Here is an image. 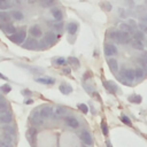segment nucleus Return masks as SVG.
Masks as SVG:
<instances>
[{"mask_svg": "<svg viewBox=\"0 0 147 147\" xmlns=\"http://www.w3.org/2000/svg\"><path fill=\"white\" fill-rule=\"evenodd\" d=\"M8 39L16 45H22L24 42V40L26 39V28L25 26L20 28L15 33L8 36Z\"/></svg>", "mask_w": 147, "mask_h": 147, "instance_id": "nucleus-1", "label": "nucleus"}, {"mask_svg": "<svg viewBox=\"0 0 147 147\" xmlns=\"http://www.w3.org/2000/svg\"><path fill=\"white\" fill-rule=\"evenodd\" d=\"M119 80L125 84V85H131V83L134 80V69H130V68H126V69H123L121 71V75H119Z\"/></svg>", "mask_w": 147, "mask_h": 147, "instance_id": "nucleus-2", "label": "nucleus"}, {"mask_svg": "<svg viewBox=\"0 0 147 147\" xmlns=\"http://www.w3.org/2000/svg\"><path fill=\"white\" fill-rule=\"evenodd\" d=\"M22 47H23V48H25V49L34 51V49L39 48V41L37 40V38L29 37L28 39H25V40H24V42L22 44Z\"/></svg>", "mask_w": 147, "mask_h": 147, "instance_id": "nucleus-3", "label": "nucleus"}, {"mask_svg": "<svg viewBox=\"0 0 147 147\" xmlns=\"http://www.w3.org/2000/svg\"><path fill=\"white\" fill-rule=\"evenodd\" d=\"M130 40H131V36H130L129 32L118 30V36H117V41L116 42H118V44H127Z\"/></svg>", "mask_w": 147, "mask_h": 147, "instance_id": "nucleus-4", "label": "nucleus"}, {"mask_svg": "<svg viewBox=\"0 0 147 147\" xmlns=\"http://www.w3.org/2000/svg\"><path fill=\"white\" fill-rule=\"evenodd\" d=\"M30 122H31V124L37 125V126H39V125H41V124H42L41 117H40L39 113L37 111V109H34V110L31 113V115H30Z\"/></svg>", "mask_w": 147, "mask_h": 147, "instance_id": "nucleus-5", "label": "nucleus"}, {"mask_svg": "<svg viewBox=\"0 0 147 147\" xmlns=\"http://www.w3.org/2000/svg\"><path fill=\"white\" fill-rule=\"evenodd\" d=\"M0 29L7 34V36H10L13 33L16 32V28L11 24V23H3V24H0Z\"/></svg>", "mask_w": 147, "mask_h": 147, "instance_id": "nucleus-6", "label": "nucleus"}, {"mask_svg": "<svg viewBox=\"0 0 147 147\" xmlns=\"http://www.w3.org/2000/svg\"><path fill=\"white\" fill-rule=\"evenodd\" d=\"M80 140L85 144V145H87V146H91L92 144H93V139H92V136H91V133L88 132V131H86V130H84V131H82V133H80Z\"/></svg>", "mask_w": 147, "mask_h": 147, "instance_id": "nucleus-7", "label": "nucleus"}, {"mask_svg": "<svg viewBox=\"0 0 147 147\" xmlns=\"http://www.w3.org/2000/svg\"><path fill=\"white\" fill-rule=\"evenodd\" d=\"M53 113H54L53 107H51V106H44L41 108V110L39 111V115H40L41 118H49Z\"/></svg>", "mask_w": 147, "mask_h": 147, "instance_id": "nucleus-8", "label": "nucleus"}, {"mask_svg": "<svg viewBox=\"0 0 147 147\" xmlns=\"http://www.w3.org/2000/svg\"><path fill=\"white\" fill-rule=\"evenodd\" d=\"M105 54L107 56H114L117 54V47L114 44H106L105 45Z\"/></svg>", "mask_w": 147, "mask_h": 147, "instance_id": "nucleus-9", "label": "nucleus"}, {"mask_svg": "<svg viewBox=\"0 0 147 147\" xmlns=\"http://www.w3.org/2000/svg\"><path fill=\"white\" fill-rule=\"evenodd\" d=\"M29 33L33 38H39V37L42 36V31H41V28L39 25H32L29 29Z\"/></svg>", "mask_w": 147, "mask_h": 147, "instance_id": "nucleus-10", "label": "nucleus"}, {"mask_svg": "<svg viewBox=\"0 0 147 147\" xmlns=\"http://www.w3.org/2000/svg\"><path fill=\"white\" fill-rule=\"evenodd\" d=\"M44 39L46 40V42H47L49 46H52V45H54V44L56 42V34H55V32H53V31H48V32H46Z\"/></svg>", "mask_w": 147, "mask_h": 147, "instance_id": "nucleus-11", "label": "nucleus"}, {"mask_svg": "<svg viewBox=\"0 0 147 147\" xmlns=\"http://www.w3.org/2000/svg\"><path fill=\"white\" fill-rule=\"evenodd\" d=\"M64 123H65L67 126H69V127H71V129H77V127L79 126L78 119L75 118V117H71V116L67 117V118L64 119Z\"/></svg>", "mask_w": 147, "mask_h": 147, "instance_id": "nucleus-12", "label": "nucleus"}, {"mask_svg": "<svg viewBox=\"0 0 147 147\" xmlns=\"http://www.w3.org/2000/svg\"><path fill=\"white\" fill-rule=\"evenodd\" d=\"M51 14H52V16H53V18H54V21H55V22H61V21H62V18H63L62 10H61V9H59V8H52Z\"/></svg>", "mask_w": 147, "mask_h": 147, "instance_id": "nucleus-13", "label": "nucleus"}, {"mask_svg": "<svg viewBox=\"0 0 147 147\" xmlns=\"http://www.w3.org/2000/svg\"><path fill=\"white\" fill-rule=\"evenodd\" d=\"M11 122V114L9 111L0 113V123L1 124H9Z\"/></svg>", "mask_w": 147, "mask_h": 147, "instance_id": "nucleus-14", "label": "nucleus"}, {"mask_svg": "<svg viewBox=\"0 0 147 147\" xmlns=\"http://www.w3.org/2000/svg\"><path fill=\"white\" fill-rule=\"evenodd\" d=\"M103 86H105V88H106L108 92H110V93H116V92H117V85H116L114 82H109V80L103 82Z\"/></svg>", "mask_w": 147, "mask_h": 147, "instance_id": "nucleus-15", "label": "nucleus"}, {"mask_svg": "<svg viewBox=\"0 0 147 147\" xmlns=\"http://www.w3.org/2000/svg\"><path fill=\"white\" fill-rule=\"evenodd\" d=\"M108 67L113 72H117L118 71V63H117L116 59H114V57L108 59Z\"/></svg>", "mask_w": 147, "mask_h": 147, "instance_id": "nucleus-16", "label": "nucleus"}, {"mask_svg": "<svg viewBox=\"0 0 147 147\" xmlns=\"http://www.w3.org/2000/svg\"><path fill=\"white\" fill-rule=\"evenodd\" d=\"M10 14L5 11V10H1L0 11V24H3V23H10Z\"/></svg>", "mask_w": 147, "mask_h": 147, "instance_id": "nucleus-17", "label": "nucleus"}, {"mask_svg": "<svg viewBox=\"0 0 147 147\" xmlns=\"http://www.w3.org/2000/svg\"><path fill=\"white\" fill-rule=\"evenodd\" d=\"M10 17L15 21H22L24 18V15L21 10H10Z\"/></svg>", "mask_w": 147, "mask_h": 147, "instance_id": "nucleus-18", "label": "nucleus"}, {"mask_svg": "<svg viewBox=\"0 0 147 147\" xmlns=\"http://www.w3.org/2000/svg\"><path fill=\"white\" fill-rule=\"evenodd\" d=\"M78 23L77 22H70L68 25H67V31L69 32V34H75L78 30Z\"/></svg>", "mask_w": 147, "mask_h": 147, "instance_id": "nucleus-19", "label": "nucleus"}, {"mask_svg": "<svg viewBox=\"0 0 147 147\" xmlns=\"http://www.w3.org/2000/svg\"><path fill=\"white\" fill-rule=\"evenodd\" d=\"M36 82L37 83H41V84L52 85V84L55 83V79L54 78H51V77H40V78H36Z\"/></svg>", "mask_w": 147, "mask_h": 147, "instance_id": "nucleus-20", "label": "nucleus"}, {"mask_svg": "<svg viewBox=\"0 0 147 147\" xmlns=\"http://www.w3.org/2000/svg\"><path fill=\"white\" fill-rule=\"evenodd\" d=\"M144 76H145V71L142 68H136L134 69V79L136 80H138V82L144 78Z\"/></svg>", "mask_w": 147, "mask_h": 147, "instance_id": "nucleus-21", "label": "nucleus"}, {"mask_svg": "<svg viewBox=\"0 0 147 147\" xmlns=\"http://www.w3.org/2000/svg\"><path fill=\"white\" fill-rule=\"evenodd\" d=\"M119 30L125 31V32H129V33H132V32L136 31L129 23H121V24H119Z\"/></svg>", "mask_w": 147, "mask_h": 147, "instance_id": "nucleus-22", "label": "nucleus"}, {"mask_svg": "<svg viewBox=\"0 0 147 147\" xmlns=\"http://www.w3.org/2000/svg\"><path fill=\"white\" fill-rule=\"evenodd\" d=\"M60 91L63 93V94H70L71 92H72V87L70 86V85H68V84H65V83H63V84H61L60 85Z\"/></svg>", "mask_w": 147, "mask_h": 147, "instance_id": "nucleus-23", "label": "nucleus"}, {"mask_svg": "<svg viewBox=\"0 0 147 147\" xmlns=\"http://www.w3.org/2000/svg\"><path fill=\"white\" fill-rule=\"evenodd\" d=\"M5 111H9V106L6 99L0 98V113H5Z\"/></svg>", "mask_w": 147, "mask_h": 147, "instance_id": "nucleus-24", "label": "nucleus"}, {"mask_svg": "<svg viewBox=\"0 0 147 147\" xmlns=\"http://www.w3.org/2000/svg\"><path fill=\"white\" fill-rule=\"evenodd\" d=\"M131 45H132V47H133L134 49L144 51V44H142V41H140V40L133 39V40H132V42H131Z\"/></svg>", "mask_w": 147, "mask_h": 147, "instance_id": "nucleus-25", "label": "nucleus"}, {"mask_svg": "<svg viewBox=\"0 0 147 147\" xmlns=\"http://www.w3.org/2000/svg\"><path fill=\"white\" fill-rule=\"evenodd\" d=\"M138 61H139V63L144 67V65H147V52L146 51H142V53L139 55V57H138Z\"/></svg>", "mask_w": 147, "mask_h": 147, "instance_id": "nucleus-26", "label": "nucleus"}, {"mask_svg": "<svg viewBox=\"0 0 147 147\" xmlns=\"http://www.w3.org/2000/svg\"><path fill=\"white\" fill-rule=\"evenodd\" d=\"M11 1L10 0H0V10H6L11 7Z\"/></svg>", "mask_w": 147, "mask_h": 147, "instance_id": "nucleus-27", "label": "nucleus"}, {"mask_svg": "<svg viewBox=\"0 0 147 147\" xmlns=\"http://www.w3.org/2000/svg\"><path fill=\"white\" fill-rule=\"evenodd\" d=\"M2 130H3V133H7V134H10V136L15 137V129H14V126L8 125V124H5V126H3Z\"/></svg>", "mask_w": 147, "mask_h": 147, "instance_id": "nucleus-28", "label": "nucleus"}, {"mask_svg": "<svg viewBox=\"0 0 147 147\" xmlns=\"http://www.w3.org/2000/svg\"><path fill=\"white\" fill-rule=\"evenodd\" d=\"M141 100H142V98L139 94H132V95L129 96V101L132 102V103H140Z\"/></svg>", "mask_w": 147, "mask_h": 147, "instance_id": "nucleus-29", "label": "nucleus"}, {"mask_svg": "<svg viewBox=\"0 0 147 147\" xmlns=\"http://www.w3.org/2000/svg\"><path fill=\"white\" fill-rule=\"evenodd\" d=\"M133 39H137V40H140V41H142L144 39H145V33L142 32V31H134L133 32Z\"/></svg>", "mask_w": 147, "mask_h": 147, "instance_id": "nucleus-30", "label": "nucleus"}, {"mask_svg": "<svg viewBox=\"0 0 147 147\" xmlns=\"http://www.w3.org/2000/svg\"><path fill=\"white\" fill-rule=\"evenodd\" d=\"M54 113H55V115H56V116H62V115H65V114H67V109H65L64 107L59 106V107H56V108H55Z\"/></svg>", "mask_w": 147, "mask_h": 147, "instance_id": "nucleus-31", "label": "nucleus"}, {"mask_svg": "<svg viewBox=\"0 0 147 147\" xmlns=\"http://www.w3.org/2000/svg\"><path fill=\"white\" fill-rule=\"evenodd\" d=\"M67 62H68L69 64H71V65H75L76 68H78V67H79V61H78V59H77V57L70 56V57L67 60Z\"/></svg>", "mask_w": 147, "mask_h": 147, "instance_id": "nucleus-32", "label": "nucleus"}, {"mask_svg": "<svg viewBox=\"0 0 147 147\" xmlns=\"http://www.w3.org/2000/svg\"><path fill=\"white\" fill-rule=\"evenodd\" d=\"M56 0H41V7L44 8H48V7H52L54 3H55Z\"/></svg>", "mask_w": 147, "mask_h": 147, "instance_id": "nucleus-33", "label": "nucleus"}, {"mask_svg": "<svg viewBox=\"0 0 147 147\" xmlns=\"http://www.w3.org/2000/svg\"><path fill=\"white\" fill-rule=\"evenodd\" d=\"M100 7L102 8V9H105V10H107V11H110L111 10V5H110V2H108V1H102L101 3H100Z\"/></svg>", "mask_w": 147, "mask_h": 147, "instance_id": "nucleus-34", "label": "nucleus"}, {"mask_svg": "<svg viewBox=\"0 0 147 147\" xmlns=\"http://www.w3.org/2000/svg\"><path fill=\"white\" fill-rule=\"evenodd\" d=\"M53 61H54V63L57 64V65H67V63H68L64 57H57V59H54Z\"/></svg>", "mask_w": 147, "mask_h": 147, "instance_id": "nucleus-35", "label": "nucleus"}, {"mask_svg": "<svg viewBox=\"0 0 147 147\" xmlns=\"http://www.w3.org/2000/svg\"><path fill=\"white\" fill-rule=\"evenodd\" d=\"M117 36H118V30L113 29V30L109 32V38L113 39V40H115V41H117Z\"/></svg>", "mask_w": 147, "mask_h": 147, "instance_id": "nucleus-36", "label": "nucleus"}, {"mask_svg": "<svg viewBox=\"0 0 147 147\" xmlns=\"http://www.w3.org/2000/svg\"><path fill=\"white\" fill-rule=\"evenodd\" d=\"M121 121H122L124 124H126L127 126H131V125H132L131 119H130L127 116H125V115H122V116H121Z\"/></svg>", "mask_w": 147, "mask_h": 147, "instance_id": "nucleus-37", "label": "nucleus"}, {"mask_svg": "<svg viewBox=\"0 0 147 147\" xmlns=\"http://www.w3.org/2000/svg\"><path fill=\"white\" fill-rule=\"evenodd\" d=\"M36 134H37V131H36L34 129H30V130L28 131V137H29V139H30L31 142H33V138H34Z\"/></svg>", "mask_w": 147, "mask_h": 147, "instance_id": "nucleus-38", "label": "nucleus"}, {"mask_svg": "<svg viewBox=\"0 0 147 147\" xmlns=\"http://www.w3.org/2000/svg\"><path fill=\"white\" fill-rule=\"evenodd\" d=\"M53 28H54V30H55V31L61 32V31H62V29H63V23H62V21H61V22H56V23L53 25Z\"/></svg>", "mask_w": 147, "mask_h": 147, "instance_id": "nucleus-39", "label": "nucleus"}, {"mask_svg": "<svg viewBox=\"0 0 147 147\" xmlns=\"http://www.w3.org/2000/svg\"><path fill=\"white\" fill-rule=\"evenodd\" d=\"M22 67H23V68H26L28 70H30V71H32V72H41V71H42V69H41V68H36V67H29V65L26 67V65H23V64H22Z\"/></svg>", "mask_w": 147, "mask_h": 147, "instance_id": "nucleus-40", "label": "nucleus"}, {"mask_svg": "<svg viewBox=\"0 0 147 147\" xmlns=\"http://www.w3.org/2000/svg\"><path fill=\"white\" fill-rule=\"evenodd\" d=\"M0 91L3 92V93H9L11 91V87L9 86V84H5V85L0 86Z\"/></svg>", "mask_w": 147, "mask_h": 147, "instance_id": "nucleus-41", "label": "nucleus"}, {"mask_svg": "<svg viewBox=\"0 0 147 147\" xmlns=\"http://www.w3.org/2000/svg\"><path fill=\"white\" fill-rule=\"evenodd\" d=\"M77 107H78V109H79L80 111H83L84 114H86V113L88 111V107H87L85 103H78Z\"/></svg>", "mask_w": 147, "mask_h": 147, "instance_id": "nucleus-42", "label": "nucleus"}, {"mask_svg": "<svg viewBox=\"0 0 147 147\" xmlns=\"http://www.w3.org/2000/svg\"><path fill=\"white\" fill-rule=\"evenodd\" d=\"M101 129H102V133H103L105 136H107V134H108V126H107L106 121H102V122H101Z\"/></svg>", "mask_w": 147, "mask_h": 147, "instance_id": "nucleus-43", "label": "nucleus"}, {"mask_svg": "<svg viewBox=\"0 0 147 147\" xmlns=\"http://www.w3.org/2000/svg\"><path fill=\"white\" fill-rule=\"evenodd\" d=\"M138 28H139L140 31H142L144 33H147V24H145V23H139V24H138Z\"/></svg>", "mask_w": 147, "mask_h": 147, "instance_id": "nucleus-44", "label": "nucleus"}, {"mask_svg": "<svg viewBox=\"0 0 147 147\" xmlns=\"http://www.w3.org/2000/svg\"><path fill=\"white\" fill-rule=\"evenodd\" d=\"M127 23H129V24H130V25H131V26H132L134 30L138 28V24L136 23V21H134V20H129V21H127Z\"/></svg>", "mask_w": 147, "mask_h": 147, "instance_id": "nucleus-45", "label": "nucleus"}, {"mask_svg": "<svg viewBox=\"0 0 147 147\" xmlns=\"http://www.w3.org/2000/svg\"><path fill=\"white\" fill-rule=\"evenodd\" d=\"M0 147H11V145H10V142H7V141L2 140L0 142Z\"/></svg>", "mask_w": 147, "mask_h": 147, "instance_id": "nucleus-46", "label": "nucleus"}, {"mask_svg": "<svg viewBox=\"0 0 147 147\" xmlns=\"http://www.w3.org/2000/svg\"><path fill=\"white\" fill-rule=\"evenodd\" d=\"M140 20H141V23L147 24V15H142V16L140 17Z\"/></svg>", "mask_w": 147, "mask_h": 147, "instance_id": "nucleus-47", "label": "nucleus"}, {"mask_svg": "<svg viewBox=\"0 0 147 147\" xmlns=\"http://www.w3.org/2000/svg\"><path fill=\"white\" fill-rule=\"evenodd\" d=\"M24 102H25V103H26V105H30V103H32V102H33V101H32V100H31V99H28V100H25V101H24Z\"/></svg>", "mask_w": 147, "mask_h": 147, "instance_id": "nucleus-48", "label": "nucleus"}, {"mask_svg": "<svg viewBox=\"0 0 147 147\" xmlns=\"http://www.w3.org/2000/svg\"><path fill=\"white\" fill-rule=\"evenodd\" d=\"M63 72H65V74L68 75V74H70V69H68V68H65V69L63 70Z\"/></svg>", "mask_w": 147, "mask_h": 147, "instance_id": "nucleus-49", "label": "nucleus"}, {"mask_svg": "<svg viewBox=\"0 0 147 147\" xmlns=\"http://www.w3.org/2000/svg\"><path fill=\"white\" fill-rule=\"evenodd\" d=\"M0 78H1V79H5V80L7 79V77H6V76H3V75H1V74H0Z\"/></svg>", "mask_w": 147, "mask_h": 147, "instance_id": "nucleus-50", "label": "nucleus"}, {"mask_svg": "<svg viewBox=\"0 0 147 147\" xmlns=\"http://www.w3.org/2000/svg\"><path fill=\"white\" fill-rule=\"evenodd\" d=\"M126 2H127V3H130V5H131V6H132V5H133V2H132V1H131V0H126Z\"/></svg>", "mask_w": 147, "mask_h": 147, "instance_id": "nucleus-51", "label": "nucleus"}, {"mask_svg": "<svg viewBox=\"0 0 147 147\" xmlns=\"http://www.w3.org/2000/svg\"><path fill=\"white\" fill-rule=\"evenodd\" d=\"M107 147H113V146L110 145V142H109V141H107Z\"/></svg>", "mask_w": 147, "mask_h": 147, "instance_id": "nucleus-52", "label": "nucleus"}, {"mask_svg": "<svg viewBox=\"0 0 147 147\" xmlns=\"http://www.w3.org/2000/svg\"><path fill=\"white\" fill-rule=\"evenodd\" d=\"M15 1H16V2H22L23 0H15Z\"/></svg>", "mask_w": 147, "mask_h": 147, "instance_id": "nucleus-53", "label": "nucleus"}]
</instances>
